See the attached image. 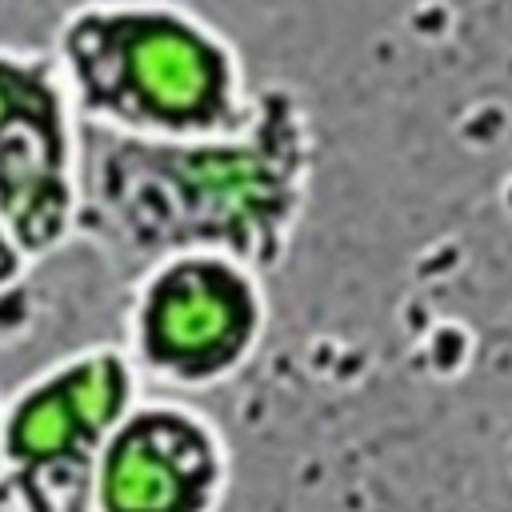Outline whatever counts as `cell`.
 Instances as JSON below:
<instances>
[{
	"label": "cell",
	"mask_w": 512,
	"mask_h": 512,
	"mask_svg": "<svg viewBox=\"0 0 512 512\" xmlns=\"http://www.w3.org/2000/svg\"><path fill=\"white\" fill-rule=\"evenodd\" d=\"M232 452L216 416L180 392H140L92 472V512H220Z\"/></svg>",
	"instance_id": "6"
},
{
	"label": "cell",
	"mask_w": 512,
	"mask_h": 512,
	"mask_svg": "<svg viewBox=\"0 0 512 512\" xmlns=\"http://www.w3.org/2000/svg\"><path fill=\"white\" fill-rule=\"evenodd\" d=\"M312 168V112L284 84H256L248 120L204 140H136L84 124L76 240L128 276L192 248L272 276L304 220Z\"/></svg>",
	"instance_id": "1"
},
{
	"label": "cell",
	"mask_w": 512,
	"mask_h": 512,
	"mask_svg": "<svg viewBox=\"0 0 512 512\" xmlns=\"http://www.w3.org/2000/svg\"><path fill=\"white\" fill-rule=\"evenodd\" d=\"M272 320L268 276L228 252H168L132 276L124 352L140 380L192 396L228 384Z\"/></svg>",
	"instance_id": "3"
},
{
	"label": "cell",
	"mask_w": 512,
	"mask_h": 512,
	"mask_svg": "<svg viewBox=\"0 0 512 512\" xmlns=\"http://www.w3.org/2000/svg\"><path fill=\"white\" fill-rule=\"evenodd\" d=\"M28 272H32V264L24 260V252L16 248V240L8 236V228L0 220V292L28 284Z\"/></svg>",
	"instance_id": "8"
},
{
	"label": "cell",
	"mask_w": 512,
	"mask_h": 512,
	"mask_svg": "<svg viewBox=\"0 0 512 512\" xmlns=\"http://www.w3.org/2000/svg\"><path fill=\"white\" fill-rule=\"evenodd\" d=\"M0 512H24L20 500H16V492H12V484H8V476L0 480Z\"/></svg>",
	"instance_id": "9"
},
{
	"label": "cell",
	"mask_w": 512,
	"mask_h": 512,
	"mask_svg": "<svg viewBox=\"0 0 512 512\" xmlns=\"http://www.w3.org/2000/svg\"><path fill=\"white\" fill-rule=\"evenodd\" d=\"M0 480H4V444H0Z\"/></svg>",
	"instance_id": "10"
},
{
	"label": "cell",
	"mask_w": 512,
	"mask_h": 512,
	"mask_svg": "<svg viewBox=\"0 0 512 512\" xmlns=\"http://www.w3.org/2000/svg\"><path fill=\"white\" fill-rule=\"evenodd\" d=\"M144 380L124 344L64 352L0 400L4 476L24 512H92V472Z\"/></svg>",
	"instance_id": "4"
},
{
	"label": "cell",
	"mask_w": 512,
	"mask_h": 512,
	"mask_svg": "<svg viewBox=\"0 0 512 512\" xmlns=\"http://www.w3.org/2000/svg\"><path fill=\"white\" fill-rule=\"evenodd\" d=\"M48 56L88 128L136 140H204L252 112L240 48L180 0H80Z\"/></svg>",
	"instance_id": "2"
},
{
	"label": "cell",
	"mask_w": 512,
	"mask_h": 512,
	"mask_svg": "<svg viewBox=\"0 0 512 512\" xmlns=\"http://www.w3.org/2000/svg\"><path fill=\"white\" fill-rule=\"evenodd\" d=\"M84 120L44 48L0 44V220L28 264L80 232Z\"/></svg>",
	"instance_id": "5"
},
{
	"label": "cell",
	"mask_w": 512,
	"mask_h": 512,
	"mask_svg": "<svg viewBox=\"0 0 512 512\" xmlns=\"http://www.w3.org/2000/svg\"><path fill=\"white\" fill-rule=\"evenodd\" d=\"M32 324H36V304H32L28 284L0 292V344L20 340V336H24Z\"/></svg>",
	"instance_id": "7"
}]
</instances>
